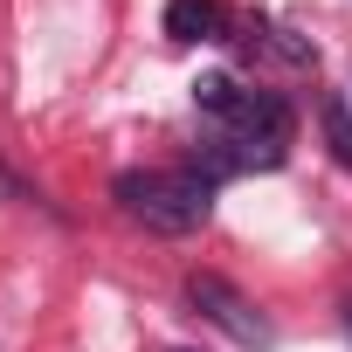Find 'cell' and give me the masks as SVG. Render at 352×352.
I'll use <instances>...</instances> for the list:
<instances>
[{"mask_svg": "<svg viewBox=\"0 0 352 352\" xmlns=\"http://www.w3.org/2000/svg\"><path fill=\"white\" fill-rule=\"evenodd\" d=\"M324 138H331V159L352 166V104L345 97H324Z\"/></svg>", "mask_w": 352, "mask_h": 352, "instance_id": "5b68a950", "label": "cell"}, {"mask_svg": "<svg viewBox=\"0 0 352 352\" xmlns=\"http://www.w3.org/2000/svg\"><path fill=\"white\" fill-rule=\"evenodd\" d=\"M166 35L173 42H221L228 14H221V0H166Z\"/></svg>", "mask_w": 352, "mask_h": 352, "instance_id": "277c9868", "label": "cell"}, {"mask_svg": "<svg viewBox=\"0 0 352 352\" xmlns=\"http://www.w3.org/2000/svg\"><path fill=\"white\" fill-rule=\"evenodd\" d=\"M118 208L145 235H194L214 214V180H201L194 166H131L118 173Z\"/></svg>", "mask_w": 352, "mask_h": 352, "instance_id": "7a4b0ae2", "label": "cell"}, {"mask_svg": "<svg viewBox=\"0 0 352 352\" xmlns=\"http://www.w3.org/2000/svg\"><path fill=\"white\" fill-rule=\"evenodd\" d=\"M194 104H201V118H208L214 131H228V138L249 152V166H283L297 118H290V104H283L276 90H249V83H235V76H201V83H194Z\"/></svg>", "mask_w": 352, "mask_h": 352, "instance_id": "6da1fadb", "label": "cell"}, {"mask_svg": "<svg viewBox=\"0 0 352 352\" xmlns=\"http://www.w3.org/2000/svg\"><path fill=\"white\" fill-rule=\"evenodd\" d=\"M187 304H194L208 324H221L235 345H256V352H263V345L276 338V331H270V318H263V311H256L228 276H214V270H194V276H187Z\"/></svg>", "mask_w": 352, "mask_h": 352, "instance_id": "3957f363", "label": "cell"}, {"mask_svg": "<svg viewBox=\"0 0 352 352\" xmlns=\"http://www.w3.org/2000/svg\"><path fill=\"white\" fill-rule=\"evenodd\" d=\"M345 318H352V304H345Z\"/></svg>", "mask_w": 352, "mask_h": 352, "instance_id": "8992f818", "label": "cell"}]
</instances>
